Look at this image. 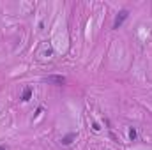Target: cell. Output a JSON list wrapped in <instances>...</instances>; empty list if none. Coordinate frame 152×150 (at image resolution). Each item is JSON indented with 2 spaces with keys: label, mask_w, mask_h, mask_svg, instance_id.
Returning a JSON list of instances; mask_svg holds the SVG:
<instances>
[{
  "label": "cell",
  "mask_w": 152,
  "mask_h": 150,
  "mask_svg": "<svg viewBox=\"0 0 152 150\" xmlns=\"http://www.w3.org/2000/svg\"><path fill=\"white\" fill-rule=\"evenodd\" d=\"M127 16H129V12H127L126 9H124V11H120V12L115 16V21H113V28H115V30L122 27V23H124V21L127 19Z\"/></svg>",
  "instance_id": "obj_1"
},
{
  "label": "cell",
  "mask_w": 152,
  "mask_h": 150,
  "mask_svg": "<svg viewBox=\"0 0 152 150\" xmlns=\"http://www.w3.org/2000/svg\"><path fill=\"white\" fill-rule=\"evenodd\" d=\"M44 81L46 83H55V85H64L66 83V78L64 76H48V78H44Z\"/></svg>",
  "instance_id": "obj_2"
},
{
  "label": "cell",
  "mask_w": 152,
  "mask_h": 150,
  "mask_svg": "<svg viewBox=\"0 0 152 150\" xmlns=\"http://www.w3.org/2000/svg\"><path fill=\"white\" fill-rule=\"evenodd\" d=\"M74 138H76V133H69L67 136H64V138H62V145H71Z\"/></svg>",
  "instance_id": "obj_3"
},
{
  "label": "cell",
  "mask_w": 152,
  "mask_h": 150,
  "mask_svg": "<svg viewBox=\"0 0 152 150\" xmlns=\"http://www.w3.org/2000/svg\"><path fill=\"white\" fill-rule=\"evenodd\" d=\"M30 97H32V88H30V87H27V88L23 90V94H21V101L27 102V101H30Z\"/></svg>",
  "instance_id": "obj_4"
},
{
  "label": "cell",
  "mask_w": 152,
  "mask_h": 150,
  "mask_svg": "<svg viewBox=\"0 0 152 150\" xmlns=\"http://www.w3.org/2000/svg\"><path fill=\"white\" fill-rule=\"evenodd\" d=\"M129 140H131V141L136 140V129H135V127H131V129H129Z\"/></svg>",
  "instance_id": "obj_5"
},
{
  "label": "cell",
  "mask_w": 152,
  "mask_h": 150,
  "mask_svg": "<svg viewBox=\"0 0 152 150\" xmlns=\"http://www.w3.org/2000/svg\"><path fill=\"white\" fill-rule=\"evenodd\" d=\"M92 129H94V131H101V127H99L97 122H94V124H92Z\"/></svg>",
  "instance_id": "obj_6"
},
{
  "label": "cell",
  "mask_w": 152,
  "mask_h": 150,
  "mask_svg": "<svg viewBox=\"0 0 152 150\" xmlns=\"http://www.w3.org/2000/svg\"><path fill=\"white\" fill-rule=\"evenodd\" d=\"M0 150H6V147H4V145H0Z\"/></svg>",
  "instance_id": "obj_7"
}]
</instances>
